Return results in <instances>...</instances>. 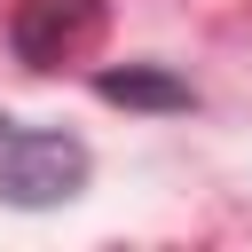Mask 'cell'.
I'll use <instances>...</instances> for the list:
<instances>
[{"instance_id":"3","label":"cell","mask_w":252,"mask_h":252,"mask_svg":"<svg viewBox=\"0 0 252 252\" xmlns=\"http://www.w3.org/2000/svg\"><path fill=\"white\" fill-rule=\"evenodd\" d=\"M94 94L102 102H126V110H189L197 102L189 79H173L158 63H110V71H94Z\"/></svg>"},{"instance_id":"1","label":"cell","mask_w":252,"mask_h":252,"mask_svg":"<svg viewBox=\"0 0 252 252\" xmlns=\"http://www.w3.org/2000/svg\"><path fill=\"white\" fill-rule=\"evenodd\" d=\"M94 158L79 134L63 126H24L16 110H0V205H24V213H47V205H71L87 189Z\"/></svg>"},{"instance_id":"2","label":"cell","mask_w":252,"mask_h":252,"mask_svg":"<svg viewBox=\"0 0 252 252\" xmlns=\"http://www.w3.org/2000/svg\"><path fill=\"white\" fill-rule=\"evenodd\" d=\"M102 32V0H16L8 8V47L24 71H63L71 55H87Z\"/></svg>"}]
</instances>
